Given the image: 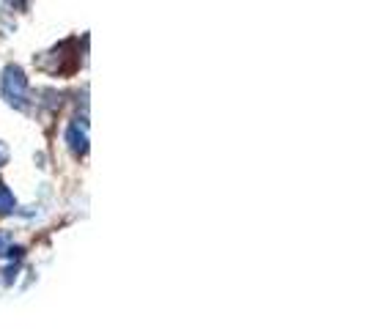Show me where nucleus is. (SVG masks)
Wrapping results in <instances>:
<instances>
[{
    "mask_svg": "<svg viewBox=\"0 0 365 329\" xmlns=\"http://www.w3.org/2000/svg\"><path fill=\"white\" fill-rule=\"evenodd\" d=\"M0 91H3V99L17 110H28L31 108V85H28V77L19 66H6L3 69V80H0Z\"/></svg>",
    "mask_w": 365,
    "mask_h": 329,
    "instance_id": "nucleus-1",
    "label": "nucleus"
},
{
    "mask_svg": "<svg viewBox=\"0 0 365 329\" xmlns=\"http://www.w3.org/2000/svg\"><path fill=\"white\" fill-rule=\"evenodd\" d=\"M66 143L72 148V154L83 157V154L88 151V124H86V121L69 124V129H66Z\"/></svg>",
    "mask_w": 365,
    "mask_h": 329,
    "instance_id": "nucleus-2",
    "label": "nucleus"
},
{
    "mask_svg": "<svg viewBox=\"0 0 365 329\" xmlns=\"http://www.w3.org/2000/svg\"><path fill=\"white\" fill-rule=\"evenodd\" d=\"M14 212H17V198L6 184L0 182V214L6 217V214H14Z\"/></svg>",
    "mask_w": 365,
    "mask_h": 329,
    "instance_id": "nucleus-3",
    "label": "nucleus"
},
{
    "mask_svg": "<svg viewBox=\"0 0 365 329\" xmlns=\"http://www.w3.org/2000/svg\"><path fill=\"white\" fill-rule=\"evenodd\" d=\"M6 162H9V146L0 140V167H3Z\"/></svg>",
    "mask_w": 365,
    "mask_h": 329,
    "instance_id": "nucleus-4",
    "label": "nucleus"
}]
</instances>
